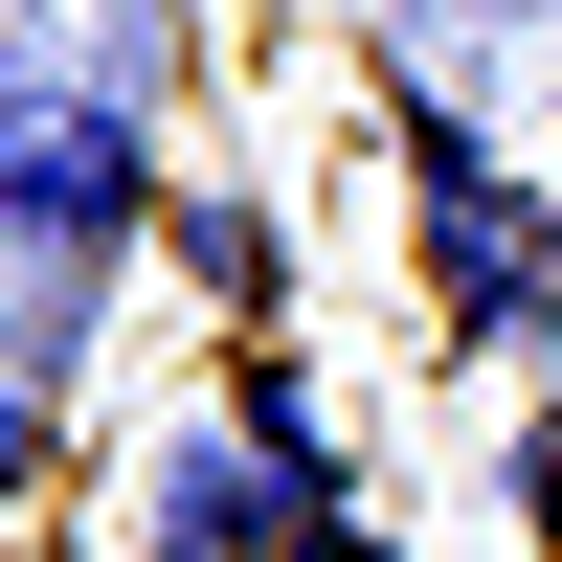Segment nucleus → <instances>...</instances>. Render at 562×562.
I'll return each mask as SVG.
<instances>
[{
    "instance_id": "obj_1",
    "label": "nucleus",
    "mask_w": 562,
    "mask_h": 562,
    "mask_svg": "<svg viewBox=\"0 0 562 562\" xmlns=\"http://www.w3.org/2000/svg\"><path fill=\"white\" fill-rule=\"evenodd\" d=\"M405 180H428V293L473 315L495 360H540V315H562V225L495 180V135H473V113H405Z\"/></svg>"
},
{
    "instance_id": "obj_2",
    "label": "nucleus",
    "mask_w": 562,
    "mask_h": 562,
    "mask_svg": "<svg viewBox=\"0 0 562 562\" xmlns=\"http://www.w3.org/2000/svg\"><path fill=\"white\" fill-rule=\"evenodd\" d=\"M0 203H23V248H135V203H158L135 90H68V68H45L23 113H0Z\"/></svg>"
},
{
    "instance_id": "obj_3",
    "label": "nucleus",
    "mask_w": 562,
    "mask_h": 562,
    "mask_svg": "<svg viewBox=\"0 0 562 562\" xmlns=\"http://www.w3.org/2000/svg\"><path fill=\"white\" fill-rule=\"evenodd\" d=\"M293 540H315V495L270 473L248 428H203V450L135 473V562H293Z\"/></svg>"
},
{
    "instance_id": "obj_4",
    "label": "nucleus",
    "mask_w": 562,
    "mask_h": 562,
    "mask_svg": "<svg viewBox=\"0 0 562 562\" xmlns=\"http://www.w3.org/2000/svg\"><path fill=\"white\" fill-rule=\"evenodd\" d=\"M225 428H248V450H270L293 495H338V405H315L293 360H248V383H225Z\"/></svg>"
},
{
    "instance_id": "obj_5",
    "label": "nucleus",
    "mask_w": 562,
    "mask_h": 562,
    "mask_svg": "<svg viewBox=\"0 0 562 562\" xmlns=\"http://www.w3.org/2000/svg\"><path fill=\"white\" fill-rule=\"evenodd\" d=\"M68 360H90V248H23V428L68 405Z\"/></svg>"
},
{
    "instance_id": "obj_6",
    "label": "nucleus",
    "mask_w": 562,
    "mask_h": 562,
    "mask_svg": "<svg viewBox=\"0 0 562 562\" xmlns=\"http://www.w3.org/2000/svg\"><path fill=\"white\" fill-rule=\"evenodd\" d=\"M518 540L562 562V428H518Z\"/></svg>"
},
{
    "instance_id": "obj_7",
    "label": "nucleus",
    "mask_w": 562,
    "mask_h": 562,
    "mask_svg": "<svg viewBox=\"0 0 562 562\" xmlns=\"http://www.w3.org/2000/svg\"><path fill=\"white\" fill-rule=\"evenodd\" d=\"M293 562H405V540H360V518H315V540H293Z\"/></svg>"
}]
</instances>
